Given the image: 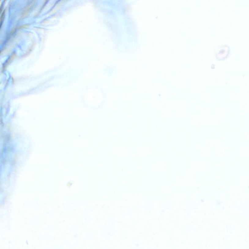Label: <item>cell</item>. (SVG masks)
<instances>
[{
	"mask_svg": "<svg viewBox=\"0 0 249 249\" xmlns=\"http://www.w3.org/2000/svg\"><path fill=\"white\" fill-rule=\"evenodd\" d=\"M228 55H229V50L228 49H226V48L221 49V50L218 51L217 54L216 58H217V60L223 61L224 59H226L228 57Z\"/></svg>",
	"mask_w": 249,
	"mask_h": 249,
	"instance_id": "6da1fadb",
	"label": "cell"
}]
</instances>
